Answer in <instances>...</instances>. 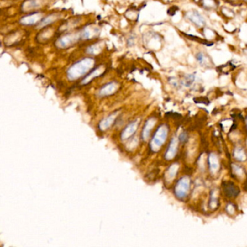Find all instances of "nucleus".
Masks as SVG:
<instances>
[{"label":"nucleus","instance_id":"nucleus-17","mask_svg":"<svg viewBox=\"0 0 247 247\" xmlns=\"http://www.w3.org/2000/svg\"><path fill=\"white\" fill-rule=\"evenodd\" d=\"M234 171L236 172V173L239 175V176H241V175L244 173L242 169L240 167H238V165H234Z\"/></svg>","mask_w":247,"mask_h":247},{"label":"nucleus","instance_id":"nucleus-1","mask_svg":"<svg viewBox=\"0 0 247 247\" xmlns=\"http://www.w3.org/2000/svg\"><path fill=\"white\" fill-rule=\"evenodd\" d=\"M167 134H168V129L165 125H162L158 128L151 141L150 147L151 150L157 151L161 148L163 144L166 141Z\"/></svg>","mask_w":247,"mask_h":247},{"label":"nucleus","instance_id":"nucleus-2","mask_svg":"<svg viewBox=\"0 0 247 247\" xmlns=\"http://www.w3.org/2000/svg\"><path fill=\"white\" fill-rule=\"evenodd\" d=\"M190 188V179L188 177L181 178L175 188V193L179 199H183L187 196Z\"/></svg>","mask_w":247,"mask_h":247},{"label":"nucleus","instance_id":"nucleus-13","mask_svg":"<svg viewBox=\"0 0 247 247\" xmlns=\"http://www.w3.org/2000/svg\"><path fill=\"white\" fill-rule=\"evenodd\" d=\"M218 204V197H217V192L216 191L214 190L211 193V199L210 202H209V206L212 209L215 208Z\"/></svg>","mask_w":247,"mask_h":247},{"label":"nucleus","instance_id":"nucleus-12","mask_svg":"<svg viewBox=\"0 0 247 247\" xmlns=\"http://www.w3.org/2000/svg\"><path fill=\"white\" fill-rule=\"evenodd\" d=\"M234 157L239 161H245L246 159V155L244 151L241 148H237L234 151Z\"/></svg>","mask_w":247,"mask_h":247},{"label":"nucleus","instance_id":"nucleus-3","mask_svg":"<svg viewBox=\"0 0 247 247\" xmlns=\"http://www.w3.org/2000/svg\"><path fill=\"white\" fill-rule=\"evenodd\" d=\"M187 17L188 20H191L197 26H202L205 24V20L203 16L198 13L197 11L189 12L187 13Z\"/></svg>","mask_w":247,"mask_h":247},{"label":"nucleus","instance_id":"nucleus-5","mask_svg":"<svg viewBox=\"0 0 247 247\" xmlns=\"http://www.w3.org/2000/svg\"><path fill=\"white\" fill-rule=\"evenodd\" d=\"M137 127H138V122L137 121H134L130 123L129 125H127L125 127V129L123 130V131L121 134V138L122 139H129L132 135L135 134V132L136 131Z\"/></svg>","mask_w":247,"mask_h":247},{"label":"nucleus","instance_id":"nucleus-16","mask_svg":"<svg viewBox=\"0 0 247 247\" xmlns=\"http://www.w3.org/2000/svg\"><path fill=\"white\" fill-rule=\"evenodd\" d=\"M187 139H188L187 134H186V132L181 133V134H180V136H179V140H180L181 142H186V141H187Z\"/></svg>","mask_w":247,"mask_h":247},{"label":"nucleus","instance_id":"nucleus-14","mask_svg":"<svg viewBox=\"0 0 247 247\" xmlns=\"http://www.w3.org/2000/svg\"><path fill=\"white\" fill-rule=\"evenodd\" d=\"M195 80V76L193 74H189V75L186 76L184 78V81H183V84L186 86H190L192 84L193 81Z\"/></svg>","mask_w":247,"mask_h":247},{"label":"nucleus","instance_id":"nucleus-7","mask_svg":"<svg viewBox=\"0 0 247 247\" xmlns=\"http://www.w3.org/2000/svg\"><path fill=\"white\" fill-rule=\"evenodd\" d=\"M209 165L210 167V171L213 172H215L219 168L218 158L215 154H210L209 157Z\"/></svg>","mask_w":247,"mask_h":247},{"label":"nucleus","instance_id":"nucleus-4","mask_svg":"<svg viewBox=\"0 0 247 247\" xmlns=\"http://www.w3.org/2000/svg\"><path fill=\"white\" fill-rule=\"evenodd\" d=\"M178 141L176 138H173L169 144L167 150L165 153V159L169 160L173 158L176 155L177 150H178Z\"/></svg>","mask_w":247,"mask_h":247},{"label":"nucleus","instance_id":"nucleus-11","mask_svg":"<svg viewBox=\"0 0 247 247\" xmlns=\"http://www.w3.org/2000/svg\"><path fill=\"white\" fill-rule=\"evenodd\" d=\"M115 120V116L111 115L109 117L104 119L103 120L101 121L99 124V128L101 130H105L109 128L110 125L113 124V123Z\"/></svg>","mask_w":247,"mask_h":247},{"label":"nucleus","instance_id":"nucleus-9","mask_svg":"<svg viewBox=\"0 0 247 247\" xmlns=\"http://www.w3.org/2000/svg\"><path fill=\"white\" fill-rule=\"evenodd\" d=\"M225 192L227 196L230 197H234L237 196L239 193V190L236 188V186L231 184V183H229L226 184L225 186Z\"/></svg>","mask_w":247,"mask_h":247},{"label":"nucleus","instance_id":"nucleus-15","mask_svg":"<svg viewBox=\"0 0 247 247\" xmlns=\"http://www.w3.org/2000/svg\"><path fill=\"white\" fill-rule=\"evenodd\" d=\"M196 59L199 64L202 65L204 62V55L202 52H199L196 55Z\"/></svg>","mask_w":247,"mask_h":247},{"label":"nucleus","instance_id":"nucleus-8","mask_svg":"<svg viewBox=\"0 0 247 247\" xmlns=\"http://www.w3.org/2000/svg\"><path fill=\"white\" fill-rule=\"evenodd\" d=\"M117 86L115 83H111L107 84L105 86L102 87V88L100 90V95L102 96H108V95L112 94L113 92H115Z\"/></svg>","mask_w":247,"mask_h":247},{"label":"nucleus","instance_id":"nucleus-6","mask_svg":"<svg viewBox=\"0 0 247 247\" xmlns=\"http://www.w3.org/2000/svg\"><path fill=\"white\" fill-rule=\"evenodd\" d=\"M155 123L156 120L153 118H151L146 121L145 125H144L143 131H142V137H143L144 140H146L149 138L151 130L154 127V125H155Z\"/></svg>","mask_w":247,"mask_h":247},{"label":"nucleus","instance_id":"nucleus-10","mask_svg":"<svg viewBox=\"0 0 247 247\" xmlns=\"http://www.w3.org/2000/svg\"><path fill=\"white\" fill-rule=\"evenodd\" d=\"M178 165L174 164L171 165V167H169V169L167 170V171L166 172V178L167 180L171 181L172 180L175 178V176H176L177 172H178Z\"/></svg>","mask_w":247,"mask_h":247}]
</instances>
